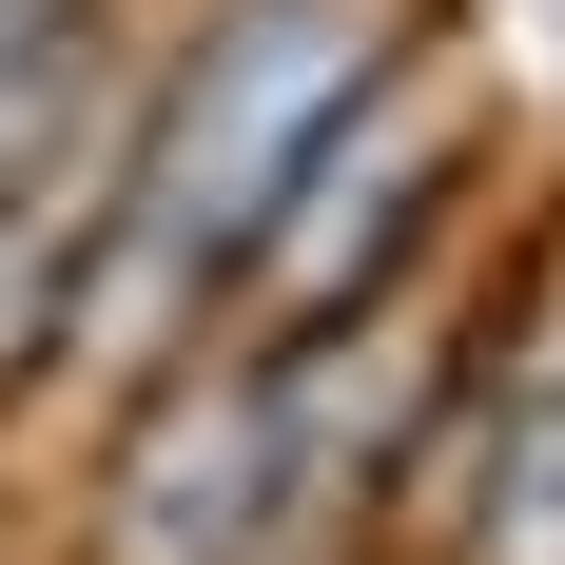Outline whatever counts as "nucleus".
<instances>
[{"instance_id": "f03ea898", "label": "nucleus", "mask_w": 565, "mask_h": 565, "mask_svg": "<svg viewBox=\"0 0 565 565\" xmlns=\"http://www.w3.org/2000/svg\"><path fill=\"white\" fill-rule=\"evenodd\" d=\"M274 508H292V391L274 371H195V391L117 449L98 565H254Z\"/></svg>"}, {"instance_id": "f257e3e1", "label": "nucleus", "mask_w": 565, "mask_h": 565, "mask_svg": "<svg viewBox=\"0 0 565 565\" xmlns=\"http://www.w3.org/2000/svg\"><path fill=\"white\" fill-rule=\"evenodd\" d=\"M391 78V0H234L175 58V98L137 117V215L175 274H234L292 215V175L332 157V117Z\"/></svg>"}, {"instance_id": "20e7f679", "label": "nucleus", "mask_w": 565, "mask_h": 565, "mask_svg": "<svg viewBox=\"0 0 565 565\" xmlns=\"http://www.w3.org/2000/svg\"><path fill=\"white\" fill-rule=\"evenodd\" d=\"M98 0H0V58H40V40H78Z\"/></svg>"}, {"instance_id": "7ed1b4c3", "label": "nucleus", "mask_w": 565, "mask_h": 565, "mask_svg": "<svg viewBox=\"0 0 565 565\" xmlns=\"http://www.w3.org/2000/svg\"><path fill=\"white\" fill-rule=\"evenodd\" d=\"M488 565H565V409H526L508 488H488Z\"/></svg>"}]
</instances>
